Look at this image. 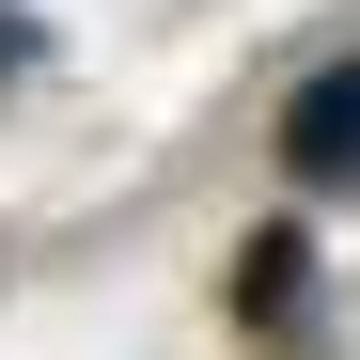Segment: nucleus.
Returning a JSON list of instances; mask_svg holds the SVG:
<instances>
[{"label":"nucleus","mask_w":360,"mask_h":360,"mask_svg":"<svg viewBox=\"0 0 360 360\" xmlns=\"http://www.w3.org/2000/svg\"><path fill=\"white\" fill-rule=\"evenodd\" d=\"M282 172H297V188H360V63H314V79H297Z\"/></svg>","instance_id":"nucleus-1"},{"label":"nucleus","mask_w":360,"mask_h":360,"mask_svg":"<svg viewBox=\"0 0 360 360\" xmlns=\"http://www.w3.org/2000/svg\"><path fill=\"white\" fill-rule=\"evenodd\" d=\"M32 47H47V32H32V16H16V0H0V79H16V63H32Z\"/></svg>","instance_id":"nucleus-2"}]
</instances>
